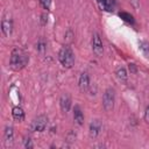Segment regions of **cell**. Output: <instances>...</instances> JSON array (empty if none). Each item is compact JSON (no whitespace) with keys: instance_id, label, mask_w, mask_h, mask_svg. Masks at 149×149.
I'll use <instances>...</instances> for the list:
<instances>
[{"instance_id":"1","label":"cell","mask_w":149,"mask_h":149,"mask_svg":"<svg viewBox=\"0 0 149 149\" xmlns=\"http://www.w3.org/2000/svg\"><path fill=\"white\" fill-rule=\"evenodd\" d=\"M28 62H29V56L23 49L15 48L12 50L9 57V66L14 71H19L23 69L28 64Z\"/></svg>"},{"instance_id":"2","label":"cell","mask_w":149,"mask_h":149,"mask_svg":"<svg viewBox=\"0 0 149 149\" xmlns=\"http://www.w3.org/2000/svg\"><path fill=\"white\" fill-rule=\"evenodd\" d=\"M58 59L64 68H72L74 64V55L69 45H64L58 52Z\"/></svg>"},{"instance_id":"3","label":"cell","mask_w":149,"mask_h":149,"mask_svg":"<svg viewBox=\"0 0 149 149\" xmlns=\"http://www.w3.org/2000/svg\"><path fill=\"white\" fill-rule=\"evenodd\" d=\"M115 102V91L112 87H108L102 95V107L106 112H111L114 108Z\"/></svg>"},{"instance_id":"4","label":"cell","mask_w":149,"mask_h":149,"mask_svg":"<svg viewBox=\"0 0 149 149\" xmlns=\"http://www.w3.org/2000/svg\"><path fill=\"white\" fill-rule=\"evenodd\" d=\"M48 125V118L45 115H38L37 118H35L31 122V129L35 132H43L45 130Z\"/></svg>"},{"instance_id":"5","label":"cell","mask_w":149,"mask_h":149,"mask_svg":"<svg viewBox=\"0 0 149 149\" xmlns=\"http://www.w3.org/2000/svg\"><path fill=\"white\" fill-rule=\"evenodd\" d=\"M92 50L94 52L95 56L100 57L104 52V45H102V41L99 36V34L94 33L93 36H92Z\"/></svg>"},{"instance_id":"6","label":"cell","mask_w":149,"mask_h":149,"mask_svg":"<svg viewBox=\"0 0 149 149\" xmlns=\"http://www.w3.org/2000/svg\"><path fill=\"white\" fill-rule=\"evenodd\" d=\"M59 107L63 113H68L71 108V98L68 93H63L59 98Z\"/></svg>"},{"instance_id":"7","label":"cell","mask_w":149,"mask_h":149,"mask_svg":"<svg viewBox=\"0 0 149 149\" xmlns=\"http://www.w3.org/2000/svg\"><path fill=\"white\" fill-rule=\"evenodd\" d=\"M78 86H79V90H80L81 92L88 91V87H90V76H88L87 72H83V73L79 76Z\"/></svg>"},{"instance_id":"8","label":"cell","mask_w":149,"mask_h":149,"mask_svg":"<svg viewBox=\"0 0 149 149\" xmlns=\"http://www.w3.org/2000/svg\"><path fill=\"white\" fill-rule=\"evenodd\" d=\"M1 30H2L5 36H9L12 34V31H13V22H12V20L9 17L5 16L2 19V21H1Z\"/></svg>"},{"instance_id":"9","label":"cell","mask_w":149,"mask_h":149,"mask_svg":"<svg viewBox=\"0 0 149 149\" xmlns=\"http://www.w3.org/2000/svg\"><path fill=\"white\" fill-rule=\"evenodd\" d=\"M101 127H102V125H101L100 120H98V119L92 120V122L90 123V136L97 137L101 130Z\"/></svg>"},{"instance_id":"10","label":"cell","mask_w":149,"mask_h":149,"mask_svg":"<svg viewBox=\"0 0 149 149\" xmlns=\"http://www.w3.org/2000/svg\"><path fill=\"white\" fill-rule=\"evenodd\" d=\"M3 140H5L6 147L12 146L13 140H14V130H13V127L7 126L5 128V130H3Z\"/></svg>"},{"instance_id":"11","label":"cell","mask_w":149,"mask_h":149,"mask_svg":"<svg viewBox=\"0 0 149 149\" xmlns=\"http://www.w3.org/2000/svg\"><path fill=\"white\" fill-rule=\"evenodd\" d=\"M115 74H116V78L121 83H127L128 74H127V71H126V69L123 66H118L116 70H115Z\"/></svg>"},{"instance_id":"12","label":"cell","mask_w":149,"mask_h":149,"mask_svg":"<svg viewBox=\"0 0 149 149\" xmlns=\"http://www.w3.org/2000/svg\"><path fill=\"white\" fill-rule=\"evenodd\" d=\"M73 119L79 126H81L84 123V114L79 106H74V108H73Z\"/></svg>"},{"instance_id":"13","label":"cell","mask_w":149,"mask_h":149,"mask_svg":"<svg viewBox=\"0 0 149 149\" xmlns=\"http://www.w3.org/2000/svg\"><path fill=\"white\" fill-rule=\"evenodd\" d=\"M12 115H13L14 120H16V121H22V120L24 119V112H23V109H22L20 106L13 107V109H12Z\"/></svg>"},{"instance_id":"14","label":"cell","mask_w":149,"mask_h":149,"mask_svg":"<svg viewBox=\"0 0 149 149\" xmlns=\"http://www.w3.org/2000/svg\"><path fill=\"white\" fill-rule=\"evenodd\" d=\"M98 1H99L100 7L104 10H107V12L113 10V8L115 6V1L114 0H98Z\"/></svg>"},{"instance_id":"15","label":"cell","mask_w":149,"mask_h":149,"mask_svg":"<svg viewBox=\"0 0 149 149\" xmlns=\"http://www.w3.org/2000/svg\"><path fill=\"white\" fill-rule=\"evenodd\" d=\"M119 15H120V17H121V19H123L126 22H128V23H134V17H133V15H130L129 13L121 12Z\"/></svg>"},{"instance_id":"16","label":"cell","mask_w":149,"mask_h":149,"mask_svg":"<svg viewBox=\"0 0 149 149\" xmlns=\"http://www.w3.org/2000/svg\"><path fill=\"white\" fill-rule=\"evenodd\" d=\"M36 49H37L40 52H43V51L47 49V43L44 42L43 38H41V40L37 42V44H36Z\"/></svg>"},{"instance_id":"17","label":"cell","mask_w":149,"mask_h":149,"mask_svg":"<svg viewBox=\"0 0 149 149\" xmlns=\"http://www.w3.org/2000/svg\"><path fill=\"white\" fill-rule=\"evenodd\" d=\"M140 49L142 50V52L144 54V55H149V44L148 43H146V42H143V43H141V47H140Z\"/></svg>"},{"instance_id":"18","label":"cell","mask_w":149,"mask_h":149,"mask_svg":"<svg viewBox=\"0 0 149 149\" xmlns=\"http://www.w3.org/2000/svg\"><path fill=\"white\" fill-rule=\"evenodd\" d=\"M51 1H52V0H40V3H41V6H42L44 9H50Z\"/></svg>"},{"instance_id":"19","label":"cell","mask_w":149,"mask_h":149,"mask_svg":"<svg viewBox=\"0 0 149 149\" xmlns=\"http://www.w3.org/2000/svg\"><path fill=\"white\" fill-rule=\"evenodd\" d=\"M24 147L28 148V149H31V148L34 147V146H33V142H31V140H30L29 137L24 140Z\"/></svg>"},{"instance_id":"20","label":"cell","mask_w":149,"mask_h":149,"mask_svg":"<svg viewBox=\"0 0 149 149\" xmlns=\"http://www.w3.org/2000/svg\"><path fill=\"white\" fill-rule=\"evenodd\" d=\"M144 121L149 125V105L146 107V111H144Z\"/></svg>"},{"instance_id":"21","label":"cell","mask_w":149,"mask_h":149,"mask_svg":"<svg viewBox=\"0 0 149 149\" xmlns=\"http://www.w3.org/2000/svg\"><path fill=\"white\" fill-rule=\"evenodd\" d=\"M45 17H48L47 14H42V15H41V19H42V20H41V23H42V24H45V23H47L48 19H45Z\"/></svg>"},{"instance_id":"22","label":"cell","mask_w":149,"mask_h":149,"mask_svg":"<svg viewBox=\"0 0 149 149\" xmlns=\"http://www.w3.org/2000/svg\"><path fill=\"white\" fill-rule=\"evenodd\" d=\"M129 70H130V72L135 73V72H136V68H135V64H129Z\"/></svg>"}]
</instances>
